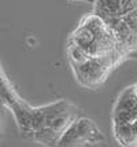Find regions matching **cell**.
I'll list each match as a JSON object with an SVG mask.
<instances>
[{
    "mask_svg": "<svg viewBox=\"0 0 137 147\" xmlns=\"http://www.w3.org/2000/svg\"><path fill=\"white\" fill-rule=\"evenodd\" d=\"M104 140L102 131L88 118H76L66 128L56 143V147H81L88 143H100Z\"/></svg>",
    "mask_w": 137,
    "mask_h": 147,
    "instance_id": "6da1fadb",
    "label": "cell"
},
{
    "mask_svg": "<svg viewBox=\"0 0 137 147\" xmlns=\"http://www.w3.org/2000/svg\"><path fill=\"white\" fill-rule=\"evenodd\" d=\"M110 55L100 58H91L88 62L82 65H76V74L80 83L84 85H96L104 80L107 71L111 66Z\"/></svg>",
    "mask_w": 137,
    "mask_h": 147,
    "instance_id": "7a4b0ae2",
    "label": "cell"
},
{
    "mask_svg": "<svg viewBox=\"0 0 137 147\" xmlns=\"http://www.w3.org/2000/svg\"><path fill=\"white\" fill-rule=\"evenodd\" d=\"M69 57H70V61H72V63L74 66L76 65H82L91 59V55L85 51L84 48H81V47L76 44H73L69 48Z\"/></svg>",
    "mask_w": 137,
    "mask_h": 147,
    "instance_id": "3957f363",
    "label": "cell"
}]
</instances>
